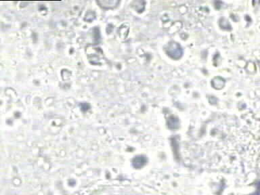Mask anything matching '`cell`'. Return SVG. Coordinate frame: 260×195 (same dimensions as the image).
Returning a JSON list of instances; mask_svg holds the SVG:
<instances>
[{
	"instance_id": "cell-1",
	"label": "cell",
	"mask_w": 260,
	"mask_h": 195,
	"mask_svg": "<svg viewBox=\"0 0 260 195\" xmlns=\"http://www.w3.org/2000/svg\"><path fill=\"white\" fill-rule=\"evenodd\" d=\"M167 53L172 58L178 59L182 56V49L180 47V45L175 42H171L166 49Z\"/></svg>"
},
{
	"instance_id": "cell-2",
	"label": "cell",
	"mask_w": 260,
	"mask_h": 195,
	"mask_svg": "<svg viewBox=\"0 0 260 195\" xmlns=\"http://www.w3.org/2000/svg\"><path fill=\"white\" fill-rule=\"evenodd\" d=\"M98 3L104 8H115L119 2L118 1H103L98 2Z\"/></svg>"
},
{
	"instance_id": "cell-3",
	"label": "cell",
	"mask_w": 260,
	"mask_h": 195,
	"mask_svg": "<svg viewBox=\"0 0 260 195\" xmlns=\"http://www.w3.org/2000/svg\"><path fill=\"white\" fill-rule=\"evenodd\" d=\"M216 80L217 81V82H216V85H213V86H214L215 88L217 89H220L221 87H223L224 86V79H222L221 78H220V81H218V78H216Z\"/></svg>"
}]
</instances>
